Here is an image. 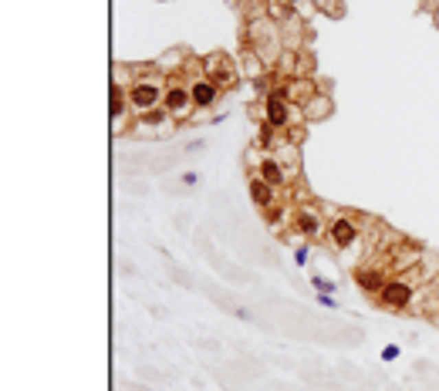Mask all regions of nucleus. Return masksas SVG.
Wrapping results in <instances>:
<instances>
[{
    "label": "nucleus",
    "instance_id": "1",
    "mask_svg": "<svg viewBox=\"0 0 439 391\" xmlns=\"http://www.w3.org/2000/svg\"><path fill=\"white\" fill-rule=\"evenodd\" d=\"M166 84H169V78L156 71V64L139 68V71H135V78H132V84L125 88V91H128V105H132V112H135V115H142V112L159 108L162 98H166Z\"/></svg>",
    "mask_w": 439,
    "mask_h": 391
},
{
    "label": "nucleus",
    "instance_id": "2",
    "mask_svg": "<svg viewBox=\"0 0 439 391\" xmlns=\"http://www.w3.org/2000/svg\"><path fill=\"white\" fill-rule=\"evenodd\" d=\"M368 226H372V220H365L359 213H331L324 239L331 243V250H355Z\"/></svg>",
    "mask_w": 439,
    "mask_h": 391
},
{
    "label": "nucleus",
    "instance_id": "3",
    "mask_svg": "<svg viewBox=\"0 0 439 391\" xmlns=\"http://www.w3.org/2000/svg\"><path fill=\"white\" fill-rule=\"evenodd\" d=\"M379 307L382 311H392V313H409V311H423V304L416 300V280L412 274L405 270V274L392 276L382 290H379Z\"/></svg>",
    "mask_w": 439,
    "mask_h": 391
},
{
    "label": "nucleus",
    "instance_id": "4",
    "mask_svg": "<svg viewBox=\"0 0 439 391\" xmlns=\"http://www.w3.org/2000/svg\"><path fill=\"white\" fill-rule=\"evenodd\" d=\"M291 230H294L297 239H304V243L321 239V236L328 233V220H324L321 206H315V202H301V206L291 213Z\"/></svg>",
    "mask_w": 439,
    "mask_h": 391
},
{
    "label": "nucleus",
    "instance_id": "5",
    "mask_svg": "<svg viewBox=\"0 0 439 391\" xmlns=\"http://www.w3.org/2000/svg\"><path fill=\"white\" fill-rule=\"evenodd\" d=\"M176 128V118L169 115L166 108H153V112H142V115H132V128L128 135H149V139H162Z\"/></svg>",
    "mask_w": 439,
    "mask_h": 391
},
{
    "label": "nucleus",
    "instance_id": "6",
    "mask_svg": "<svg viewBox=\"0 0 439 391\" xmlns=\"http://www.w3.org/2000/svg\"><path fill=\"white\" fill-rule=\"evenodd\" d=\"M162 108L176 118V121H186L190 112H196V108H193V95H190V81L169 78V84H166V98H162Z\"/></svg>",
    "mask_w": 439,
    "mask_h": 391
},
{
    "label": "nucleus",
    "instance_id": "7",
    "mask_svg": "<svg viewBox=\"0 0 439 391\" xmlns=\"http://www.w3.org/2000/svg\"><path fill=\"white\" fill-rule=\"evenodd\" d=\"M294 108H297V105H291V102H287L284 88H274V91L264 98V121H267V125H274L278 132H287V128L294 125V118H291V115H294Z\"/></svg>",
    "mask_w": 439,
    "mask_h": 391
},
{
    "label": "nucleus",
    "instance_id": "8",
    "mask_svg": "<svg viewBox=\"0 0 439 391\" xmlns=\"http://www.w3.org/2000/svg\"><path fill=\"white\" fill-rule=\"evenodd\" d=\"M200 71L206 75V78H213L220 88H230L234 81L240 78V68L234 64V58H227V54H210V58H203V64H200Z\"/></svg>",
    "mask_w": 439,
    "mask_h": 391
},
{
    "label": "nucleus",
    "instance_id": "9",
    "mask_svg": "<svg viewBox=\"0 0 439 391\" xmlns=\"http://www.w3.org/2000/svg\"><path fill=\"white\" fill-rule=\"evenodd\" d=\"M190 95H193V108L196 112H210V108H216V102H220V95H223V88L216 84L213 78H206V75H193L190 78Z\"/></svg>",
    "mask_w": 439,
    "mask_h": 391
},
{
    "label": "nucleus",
    "instance_id": "10",
    "mask_svg": "<svg viewBox=\"0 0 439 391\" xmlns=\"http://www.w3.org/2000/svg\"><path fill=\"white\" fill-rule=\"evenodd\" d=\"M257 176H260V179H267V182H271V186H278V189H280V186L287 189V186L297 179V176H294L284 162H278L271 152H264V156H260V162H257Z\"/></svg>",
    "mask_w": 439,
    "mask_h": 391
},
{
    "label": "nucleus",
    "instance_id": "11",
    "mask_svg": "<svg viewBox=\"0 0 439 391\" xmlns=\"http://www.w3.org/2000/svg\"><path fill=\"white\" fill-rule=\"evenodd\" d=\"M128 112H132V105H128V91H125V84H112V91H109V115H112V128L119 132L125 128V121H128Z\"/></svg>",
    "mask_w": 439,
    "mask_h": 391
},
{
    "label": "nucleus",
    "instance_id": "12",
    "mask_svg": "<svg viewBox=\"0 0 439 391\" xmlns=\"http://www.w3.org/2000/svg\"><path fill=\"white\" fill-rule=\"evenodd\" d=\"M278 193H280V189H278V186H271L267 179H260V176H254V179H250V202H254L260 213H267L271 206H278V202H280Z\"/></svg>",
    "mask_w": 439,
    "mask_h": 391
},
{
    "label": "nucleus",
    "instance_id": "13",
    "mask_svg": "<svg viewBox=\"0 0 439 391\" xmlns=\"http://www.w3.org/2000/svg\"><path fill=\"white\" fill-rule=\"evenodd\" d=\"M301 112H304V118H308V121H321V118L331 115V98H328L324 91H318V95H315V98H311V102L301 108Z\"/></svg>",
    "mask_w": 439,
    "mask_h": 391
},
{
    "label": "nucleus",
    "instance_id": "14",
    "mask_svg": "<svg viewBox=\"0 0 439 391\" xmlns=\"http://www.w3.org/2000/svg\"><path fill=\"white\" fill-rule=\"evenodd\" d=\"M294 263H297V267L308 263V243H297V246H294Z\"/></svg>",
    "mask_w": 439,
    "mask_h": 391
},
{
    "label": "nucleus",
    "instance_id": "15",
    "mask_svg": "<svg viewBox=\"0 0 439 391\" xmlns=\"http://www.w3.org/2000/svg\"><path fill=\"white\" fill-rule=\"evenodd\" d=\"M311 283L318 287L321 294H331V290H338V283H331V280H321V276H311Z\"/></svg>",
    "mask_w": 439,
    "mask_h": 391
},
{
    "label": "nucleus",
    "instance_id": "16",
    "mask_svg": "<svg viewBox=\"0 0 439 391\" xmlns=\"http://www.w3.org/2000/svg\"><path fill=\"white\" fill-rule=\"evenodd\" d=\"M396 357H399V348H396V344L382 348V361H396Z\"/></svg>",
    "mask_w": 439,
    "mask_h": 391
},
{
    "label": "nucleus",
    "instance_id": "17",
    "mask_svg": "<svg viewBox=\"0 0 439 391\" xmlns=\"http://www.w3.org/2000/svg\"><path fill=\"white\" fill-rule=\"evenodd\" d=\"M318 304H321V307H335V300H331V294H321V297H318Z\"/></svg>",
    "mask_w": 439,
    "mask_h": 391
},
{
    "label": "nucleus",
    "instance_id": "18",
    "mask_svg": "<svg viewBox=\"0 0 439 391\" xmlns=\"http://www.w3.org/2000/svg\"><path fill=\"white\" fill-rule=\"evenodd\" d=\"M436 7H433V21H436V27H439V0H433Z\"/></svg>",
    "mask_w": 439,
    "mask_h": 391
},
{
    "label": "nucleus",
    "instance_id": "19",
    "mask_svg": "<svg viewBox=\"0 0 439 391\" xmlns=\"http://www.w3.org/2000/svg\"><path fill=\"white\" fill-rule=\"evenodd\" d=\"M284 3H287V7H297V3H301V0H284Z\"/></svg>",
    "mask_w": 439,
    "mask_h": 391
}]
</instances>
